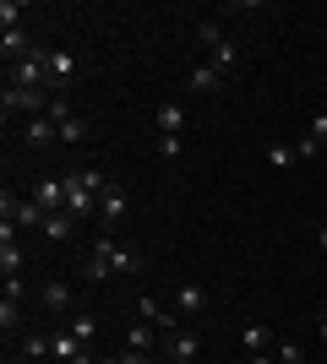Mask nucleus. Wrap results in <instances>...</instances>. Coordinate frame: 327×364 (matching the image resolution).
<instances>
[{
    "label": "nucleus",
    "instance_id": "obj_6",
    "mask_svg": "<svg viewBox=\"0 0 327 364\" xmlns=\"http://www.w3.org/2000/svg\"><path fill=\"white\" fill-rule=\"evenodd\" d=\"M28 196L44 207V218H49V213H66V180H33Z\"/></svg>",
    "mask_w": 327,
    "mask_h": 364
},
{
    "label": "nucleus",
    "instance_id": "obj_3",
    "mask_svg": "<svg viewBox=\"0 0 327 364\" xmlns=\"http://www.w3.org/2000/svg\"><path fill=\"white\" fill-rule=\"evenodd\" d=\"M120 218H125V185L109 180L104 191H98V234H115Z\"/></svg>",
    "mask_w": 327,
    "mask_h": 364
},
{
    "label": "nucleus",
    "instance_id": "obj_2",
    "mask_svg": "<svg viewBox=\"0 0 327 364\" xmlns=\"http://www.w3.org/2000/svg\"><path fill=\"white\" fill-rule=\"evenodd\" d=\"M0 104H6V120H38V114H49V104H55V98H49V92H38V87H11V82H6V92H0Z\"/></svg>",
    "mask_w": 327,
    "mask_h": 364
},
{
    "label": "nucleus",
    "instance_id": "obj_12",
    "mask_svg": "<svg viewBox=\"0 0 327 364\" xmlns=\"http://www.w3.org/2000/svg\"><path fill=\"white\" fill-rule=\"evenodd\" d=\"M44 310L55 321H66L71 316V289H66V283H44Z\"/></svg>",
    "mask_w": 327,
    "mask_h": 364
},
{
    "label": "nucleus",
    "instance_id": "obj_1",
    "mask_svg": "<svg viewBox=\"0 0 327 364\" xmlns=\"http://www.w3.org/2000/svg\"><path fill=\"white\" fill-rule=\"evenodd\" d=\"M137 267H142V250L120 245V234H98V245L88 250V277L93 283H104L115 272H137Z\"/></svg>",
    "mask_w": 327,
    "mask_h": 364
},
{
    "label": "nucleus",
    "instance_id": "obj_10",
    "mask_svg": "<svg viewBox=\"0 0 327 364\" xmlns=\"http://www.w3.org/2000/svg\"><path fill=\"white\" fill-rule=\"evenodd\" d=\"M33 49H38V44H28V33H22V28H6V33H0V55H6V60H28V55H33Z\"/></svg>",
    "mask_w": 327,
    "mask_h": 364
},
{
    "label": "nucleus",
    "instance_id": "obj_21",
    "mask_svg": "<svg viewBox=\"0 0 327 364\" xmlns=\"http://www.w3.org/2000/svg\"><path fill=\"white\" fill-rule=\"evenodd\" d=\"M66 321H71L66 332L77 337V343H93V332H98V321H93V316H77V310H71V316H66Z\"/></svg>",
    "mask_w": 327,
    "mask_h": 364
},
{
    "label": "nucleus",
    "instance_id": "obj_26",
    "mask_svg": "<svg viewBox=\"0 0 327 364\" xmlns=\"http://www.w3.org/2000/svg\"><path fill=\"white\" fill-rule=\"evenodd\" d=\"M16 22H22V6H16V0H0V33L16 28Z\"/></svg>",
    "mask_w": 327,
    "mask_h": 364
},
{
    "label": "nucleus",
    "instance_id": "obj_18",
    "mask_svg": "<svg viewBox=\"0 0 327 364\" xmlns=\"http://www.w3.org/2000/svg\"><path fill=\"white\" fill-rule=\"evenodd\" d=\"M16 343H22V353H28V359H49V332H38V326H28Z\"/></svg>",
    "mask_w": 327,
    "mask_h": 364
},
{
    "label": "nucleus",
    "instance_id": "obj_25",
    "mask_svg": "<svg viewBox=\"0 0 327 364\" xmlns=\"http://www.w3.org/2000/svg\"><path fill=\"white\" fill-rule=\"evenodd\" d=\"M267 164H273V168H289V164H295V147L273 141V147H267Z\"/></svg>",
    "mask_w": 327,
    "mask_h": 364
},
{
    "label": "nucleus",
    "instance_id": "obj_19",
    "mask_svg": "<svg viewBox=\"0 0 327 364\" xmlns=\"http://www.w3.org/2000/svg\"><path fill=\"white\" fill-rule=\"evenodd\" d=\"M55 131H61V147H77V141L88 136V120H82V114H71V120H61Z\"/></svg>",
    "mask_w": 327,
    "mask_h": 364
},
{
    "label": "nucleus",
    "instance_id": "obj_7",
    "mask_svg": "<svg viewBox=\"0 0 327 364\" xmlns=\"http://www.w3.org/2000/svg\"><path fill=\"white\" fill-rule=\"evenodd\" d=\"M175 310H180L186 321H197L207 310V289L202 283H180V289H175Z\"/></svg>",
    "mask_w": 327,
    "mask_h": 364
},
{
    "label": "nucleus",
    "instance_id": "obj_8",
    "mask_svg": "<svg viewBox=\"0 0 327 364\" xmlns=\"http://www.w3.org/2000/svg\"><path fill=\"white\" fill-rule=\"evenodd\" d=\"M22 141H28L33 152H44V147H55V141H61V131H55V120H49V114H38V120L22 125Z\"/></svg>",
    "mask_w": 327,
    "mask_h": 364
},
{
    "label": "nucleus",
    "instance_id": "obj_14",
    "mask_svg": "<svg viewBox=\"0 0 327 364\" xmlns=\"http://www.w3.org/2000/svg\"><path fill=\"white\" fill-rule=\"evenodd\" d=\"M186 131V104H164L158 109V136H180Z\"/></svg>",
    "mask_w": 327,
    "mask_h": 364
},
{
    "label": "nucleus",
    "instance_id": "obj_33",
    "mask_svg": "<svg viewBox=\"0 0 327 364\" xmlns=\"http://www.w3.org/2000/svg\"><path fill=\"white\" fill-rule=\"evenodd\" d=\"M316 332H322V343H327V316H316Z\"/></svg>",
    "mask_w": 327,
    "mask_h": 364
},
{
    "label": "nucleus",
    "instance_id": "obj_34",
    "mask_svg": "<svg viewBox=\"0 0 327 364\" xmlns=\"http://www.w3.org/2000/svg\"><path fill=\"white\" fill-rule=\"evenodd\" d=\"M316 245H322V250H327V228H316Z\"/></svg>",
    "mask_w": 327,
    "mask_h": 364
},
{
    "label": "nucleus",
    "instance_id": "obj_30",
    "mask_svg": "<svg viewBox=\"0 0 327 364\" xmlns=\"http://www.w3.org/2000/svg\"><path fill=\"white\" fill-rule=\"evenodd\" d=\"M115 364H153V353H137V348H125V353H115Z\"/></svg>",
    "mask_w": 327,
    "mask_h": 364
},
{
    "label": "nucleus",
    "instance_id": "obj_13",
    "mask_svg": "<svg viewBox=\"0 0 327 364\" xmlns=\"http://www.w3.org/2000/svg\"><path fill=\"white\" fill-rule=\"evenodd\" d=\"M0 332H6V337L28 332V316H22V304H16V299H0Z\"/></svg>",
    "mask_w": 327,
    "mask_h": 364
},
{
    "label": "nucleus",
    "instance_id": "obj_11",
    "mask_svg": "<svg viewBox=\"0 0 327 364\" xmlns=\"http://www.w3.org/2000/svg\"><path fill=\"white\" fill-rule=\"evenodd\" d=\"M38 234H44V240H55V245H66L71 234H77V218H71V213H49Z\"/></svg>",
    "mask_w": 327,
    "mask_h": 364
},
{
    "label": "nucleus",
    "instance_id": "obj_23",
    "mask_svg": "<svg viewBox=\"0 0 327 364\" xmlns=\"http://www.w3.org/2000/svg\"><path fill=\"white\" fill-rule=\"evenodd\" d=\"M197 44H202L207 55H213V49L224 44V28H218V22H197Z\"/></svg>",
    "mask_w": 327,
    "mask_h": 364
},
{
    "label": "nucleus",
    "instance_id": "obj_15",
    "mask_svg": "<svg viewBox=\"0 0 327 364\" xmlns=\"http://www.w3.org/2000/svg\"><path fill=\"white\" fill-rule=\"evenodd\" d=\"M142 321H153L158 332H175V326H180L186 316H170V310H164L158 299H142Z\"/></svg>",
    "mask_w": 327,
    "mask_h": 364
},
{
    "label": "nucleus",
    "instance_id": "obj_9",
    "mask_svg": "<svg viewBox=\"0 0 327 364\" xmlns=\"http://www.w3.org/2000/svg\"><path fill=\"white\" fill-rule=\"evenodd\" d=\"M197 348H202V343H197V332H191V326L164 332V353H170V359H197Z\"/></svg>",
    "mask_w": 327,
    "mask_h": 364
},
{
    "label": "nucleus",
    "instance_id": "obj_27",
    "mask_svg": "<svg viewBox=\"0 0 327 364\" xmlns=\"http://www.w3.org/2000/svg\"><path fill=\"white\" fill-rule=\"evenodd\" d=\"M279 364H306V348L300 343H279Z\"/></svg>",
    "mask_w": 327,
    "mask_h": 364
},
{
    "label": "nucleus",
    "instance_id": "obj_28",
    "mask_svg": "<svg viewBox=\"0 0 327 364\" xmlns=\"http://www.w3.org/2000/svg\"><path fill=\"white\" fill-rule=\"evenodd\" d=\"M180 152H186L180 136H158V158H180Z\"/></svg>",
    "mask_w": 327,
    "mask_h": 364
},
{
    "label": "nucleus",
    "instance_id": "obj_31",
    "mask_svg": "<svg viewBox=\"0 0 327 364\" xmlns=\"http://www.w3.org/2000/svg\"><path fill=\"white\" fill-rule=\"evenodd\" d=\"M316 152H322V147H316L311 136H300V141H295V158H316Z\"/></svg>",
    "mask_w": 327,
    "mask_h": 364
},
{
    "label": "nucleus",
    "instance_id": "obj_17",
    "mask_svg": "<svg viewBox=\"0 0 327 364\" xmlns=\"http://www.w3.org/2000/svg\"><path fill=\"white\" fill-rule=\"evenodd\" d=\"M207 65H213V71H218V76H229V71H234V65H240V49H234V44H229V38H224V44H218V49H213V55H207Z\"/></svg>",
    "mask_w": 327,
    "mask_h": 364
},
{
    "label": "nucleus",
    "instance_id": "obj_16",
    "mask_svg": "<svg viewBox=\"0 0 327 364\" xmlns=\"http://www.w3.org/2000/svg\"><path fill=\"white\" fill-rule=\"evenodd\" d=\"M0 277H22V245L0 240Z\"/></svg>",
    "mask_w": 327,
    "mask_h": 364
},
{
    "label": "nucleus",
    "instance_id": "obj_4",
    "mask_svg": "<svg viewBox=\"0 0 327 364\" xmlns=\"http://www.w3.org/2000/svg\"><path fill=\"white\" fill-rule=\"evenodd\" d=\"M61 180H66V213L77 218V223H82V218H93V213H98V191H88V185L77 180V168H71V174H61Z\"/></svg>",
    "mask_w": 327,
    "mask_h": 364
},
{
    "label": "nucleus",
    "instance_id": "obj_5",
    "mask_svg": "<svg viewBox=\"0 0 327 364\" xmlns=\"http://www.w3.org/2000/svg\"><path fill=\"white\" fill-rule=\"evenodd\" d=\"M77 55H71V49H49V92H55V98H66V87H71V82H77Z\"/></svg>",
    "mask_w": 327,
    "mask_h": 364
},
{
    "label": "nucleus",
    "instance_id": "obj_22",
    "mask_svg": "<svg viewBox=\"0 0 327 364\" xmlns=\"http://www.w3.org/2000/svg\"><path fill=\"white\" fill-rule=\"evenodd\" d=\"M218 82H224V76H218L213 65H197V71H191V92H213Z\"/></svg>",
    "mask_w": 327,
    "mask_h": 364
},
{
    "label": "nucleus",
    "instance_id": "obj_35",
    "mask_svg": "<svg viewBox=\"0 0 327 364\" xmlns=\"http://www.w3.org/2000/svg\"><path fill=\"white\" fill-rule=\"evenodd\" d=\"M170 364H191V359H170Z\"/></svg>",
    "mask_w": 327,
    "mask_h": 364
},
{
    "label": "nucleus",
    "instance_id": "obj_20",
    "mask_svg": "<svg viewBox=\"0 0 327 364\" xmlns=\"http://www.w3.org/2000/svg\"><path fill=\"white\" fill-rule=\"evenodd\" d=\"M240 343H246V359H251V353H267V326H262V321H251L246 332H240Z\"/></svg>",
    "mask_w": 327,
    "mask_h": 364
},
{
    "label": "nucleus",
    "instance_id": "obj_29",
    "mask_svg": "<svg viewBox=\"0 0 327 364\" xmlns=\"http://www.w3.org/2000/svg\"><path fill=\"white\" fill-rule=\"evenodd\" d=\"M306 136H311L316 147H327V114H316V120H311V131H306Z\"/></svg>",
    "mask_w": 327,
    "mask_h": 364
},
{
    "label": "nucleus",
    "instance_id": "obj_24",
    "mask_svg": "<svg viewBox=\"0 0 327 364\" xmlns=\"http://www.w3.org/2000/svg\"><path fill=\"white\" fill-rule=\"evenodd\" d=\"M125 343H131L137 353H153V343H158V337H153V326H131V337H125Z\"/></svg>",
    "mask_w": 327,
    "mask_h": 364
},
{
    "label": "nucleus",
    "instance_id": "obj_32",
    "mask_svg": "<svg viewBox=\"0 0 327 364\" xmlns=\"http://www.w3.org/2000/svg\"><path fill=\"white\" fill-rule=\"evenodd\" d=\"M246 364H273V353H251V359Z\"/></svg>",
    "mask_w": 327,
    "mask_h": 364
}]
</instances>
